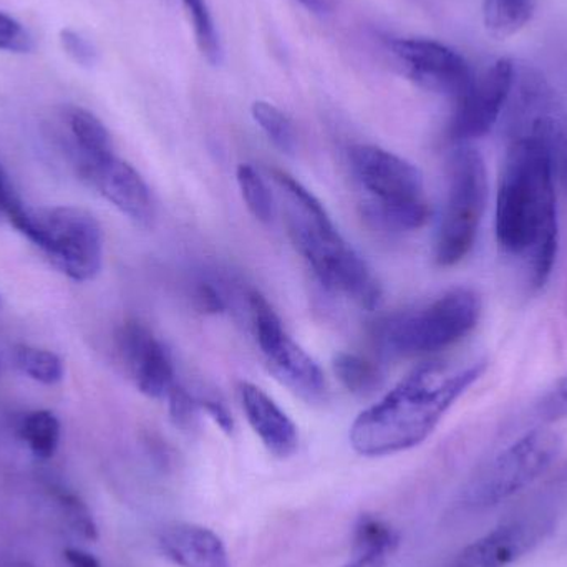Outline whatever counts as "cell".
Masks as SVG:
<instances>
[{"instance_id":"6da1fadb","label":"cell","mask_w":567,"mask_h":567,"mask_svg":"<svg viewBox=\"0 0 567 567\" xmlns=\"http://www.w3.org/2000/svg\"><path fill=\"white\" fill-rule=\"evenodd\" d=\"M486 367L485 360L465 365L442 360L422 363L353 420L350 445L367 458L395 455L422 445Z\"/></svg>"},{"instance_id":"7a4b0ae2","label":"cell","mask_w":567,"mask_h":567,"mask_svg":"<svg viewBox=\"0 0 567 567\" xmlns=\"http://www.w3.org/2000/svg\"><path fill=\"white\" fill-rule=\"evenodd\" d=\"M496 238L506 255L525 259L535 287L548 282L558 256L556 179L545 145L509 136L496 199Z\"/></svg>"},{"instance_id":"3957f363","label":"cell","mask_w":567,"mask_h":567,"mask_svg":"<svg viewBox=\"0 0 567 567\" xmlns=\"http://www.w3.org/2000/svg\"><path fill=\"white\" fill-rule=\"evenodd\" d=\"M286 213L287 233L319 282L362 309L382 302V286L365 259L337 231L322 203L289 173L272 169Z\"/></svg>"},{"instance_id":"277c9868","label":"cell","mask_w":567,"mask_h":567,"mask_svg":"<svg viewBox=\"0 0 567 567\" xmlns=\"http://www.w3.org/2000/svg\"><path fill=\"white\" fill-rule=\"evenodd\" d=\"M350 173L372 221L390 231H416L430 218L422 172L409 159L373 145L349 152Z\"/></svg>"},{"instance_id":"5b68a950","label":"cell","mask_w":567,"mask_h":567,"mask_svg":"<svg viewBox=\"0 0 567 567\" xmlns=\"http://www.w3.org/2000/svg\"><path fill=\"white\" fill-rule=\"evenodd\" d=\"M482 316V299L470 287H453L425 306L380 317L372 337L389 357H426L465 339Z\"/></svg>"},{"instance_id":"8992f818","label":"cell","mask_w":567,"mask_h":567,"mask_svg":"<svg viewBox=\"0 0 567 567\" xmlns=\"http://www.w3.org/2000/svg\"><path fill=\"white\" fill-rule=\"evenodd\" d=\"M6 219L72 281H92L102 269V226L86 209L75 206L29 209L19 199Z\"/></svg>"},{"instance_id":"52a82bcc","label":"cell","mask_w":567,"mask_h":567,"mask_svg":"<svg viewBox=\"0 0 567 567\" xmlns=\"http://www.w3.org/2000/svg\"><path fill=\"white\" fill-rule=\"evenodd\" d=\"M488 198V175L478 150L462 143L449 165V196L435 243V261L442 268L462 262L475 246Z\"/></svg>"},{"instance_id":"ba28073f","label":"cell","mask_w":567,"mask_h":567,"mask_svg":"<svg viewBox=\"0 0 567 567\" xmlns=\"http://www.w3.org/2000/svg\"><path fill=\"white\" fill-rule=\"evenodd\" d=\"M509 136L532 135L545 145L556 183L567 193V116L555 92L532 66L516 65L508 100Z\"/></svg>"},{"instance_id":"9c48e42d","label":"cell","mask_w":567,"mask_h":567,"mask_svg":"<svg viewBox=\"0 0 567 567\" xmlns=\"http://www.w3.org/2000/svg\"><path fill=\"white\" fill-rule=\"evenodd\" d=\"M563 442L551 430L536 429L503 450L468 493L476 508H492L512 499L542 478L561 455Z\"/></svg>"},{"instance_id":"30bf717a","label":"cell","mask_w":567,"mask_h":567,"mask_svg":"<svg viewBox=\"0 0 567 567\" xmlns=\"http://www.w3.org/2000/svg\"><path fill=\"white\" fill-rule=\"evenodd\" d=\"M249 310L256 340L269 372L306 402L326 399V375L319 363L293 342L271 303L258 290L249 293Z\"/></svg>"},{"instance_id":"8fae6325","label":"cell","mask_w":567,"mask_h":567,"mask_svg":"<svg viewBox=\"0 0 567 567\" xmlns=\"http://www.w3.org/2000/svg\"><path fill=\"white\" fill-rule=\"evenodd\" d=\"M515 73L513 60L499 59L482 75H475L468 90L455 100V113L449 128L452 142L462 145L492 132L508 105Z\"/></svg>"},{"instance_id":"7c38bea8","label":"cell","mask_w":567,"mask_h":567,"mask_svg":"<svg viewBox=\"0 0 567 567\" xmlns=\"http://www.w3.org/2000/svg\"><path fill=\"white\" fill-rule=\"evenodd\" d=\"M390 49L402 72L429 92L456 100L475 79L465 56L436 40L399 39Z\"/></svg>"},{"instance_id":"4fadbf2b","label":"cell","mask_w":567,"mask_h":567,"mask_svg":"<svg viewBox=\"0 0 567 567\" xmlns=\"http://www.w3.org/2000/svg\"><path fill=\"white\" fill-rule=\"evenodd\" d=\"M120 360L136 389L150 399H166L176 385L175 367L162 340L140 320H128L116 333Z\"/></svg>"},{"instance_id":"5bb4252c","label":"cell","mask_w":567,"mask_h":567,"mask_svg":"<svg viewBox=\"0 0 567 567\" xmlns=\"http://www.w3.org/2000/svg\"><path fill=\"white\" fill-rule=\"evenodd\" d=\"M551 516H522L466 546L452 567H509L535 551L555 532Z\"/></svg>"},{"instance_id":"9a60e30c","label":"cell","mask_w":567,"mask_h":567,"mask_svg":"<svg viewBox=\"0 0 567 567\" xmlns=\"http://www.w3.org/2000/svg\"><path fill=\"white\" fill-rule=\"evenodd\" d=\"M83 179L133 221L140 225L152 221V192L130 163L115 155L93 168Z\"/></svg>"},{"instance_id":"2e32d148","label":"cell","mask_w":567,"mask_h":567,"mask_svg":"<svg viewBox=\"0 0 567 567\" xmlns=\"http://www.w3.org/2000/svg\"><path fill=\"white\" fill-rule=\"evenodd\" d=\"M238 395L246 420L266 450L276 458L292 456L299 449V432L281 406L251 382H239Z\"/></svg>"},{"instance_id":"e0dca14e","label":"cell","mask_w":567,"mask_h":567,"mask_svg":"<svg viewBox=\"0 0 567 567\" xmlns=\"http://www.w3.org/2000/svg\"><path fill=\"white\" fill-rule=\"evenodd\" d=\"M158 545L165 558L178 567H231L223 539L195 523L173 522L163 526Z\"/></svg>"},{"instance_id":"ac0fdd59","label":"cell","mask_w":567,"mask_h":567,"mask_svg":"<svg viewBox=\"0 0 567 567\" xmlns=\"http://www.w3.org/2000/svg\"><path fill=\"white\" fill-rule=\"evenodd\" d=\"M70 135H72L75 166L82 179L102 163L115 156L113 140L102 120L92 112L73 106L66 113Z\"/></svg>"},{"instance_id":"d6986e66","label":"cell","mask_w":567,"mask_h":567,"mask_svg":"<svg viewBox=\"0 0 567 567\" xmlns=\"http://www.w3.org/2000/svg\"><path fill=\"white\" fill-rule=\"evenodd\" d=\"M400 548V533L375 515H362L353 526L350 559L343 567H386Z\"/></svg>"},{"instance_id":"ffe728a7","label":"cell","mask_w":567,"mask_h":567,"mask_svg":"<svg viewBox=\"0 0 567 567\" xmlns=\"http://www.w3.org/2000/svg\"><path fill=\"white\" fill-rule=\"evenodd\" d=\"M535 16V0H483V23L489 35L508 39Z\"/></svg>"},{"instance_id":"44dd1931","label":"cell","mask_w":567,"mask_h":567,"mask_svg":"<svg viewBox=\"0 0 567 567\" xmlns=\"http://www.w3.org/2000/svg\"><path fill=\"white\" fill-rule=\"evenodd\" d=\"M332 369L339 382L355 395H369L382 385L380 367L357 353H337L332 360Z\"/></svg>"},{"instance_id":"7402d4cb","label":"cell","mask_w":567,"mask_h":567,"mask_svg":"<svg viewBox=\"0 0 567 567\" xmlns=\"http://www.w3.org/2000/svg\"><path fill=\"white\" fill-rule=\"evenodd\" d=\"M20 435L25 440L27 445L37 458H52L56 449H59V419L47 410L29 413L20 425Z\"/></svg>"},{"instance_id":"603a6c76","label":"cell","mask_w":567,"mask_h":567,"mask_svg":"<svg viewBox=\"0 0 567 567\" xmlns=\"http://www.w3.org/2000/svg\"><path fill=\"white\" fill-rule=\"evenodd\" d=\"M236 178L249 213L258 221L271 223L276 212L275 198L258 169L249 163H241L236 172Z\"/></svg>"},{"instance_id":"cb8c5ba5","label":"cell","mask_w":567,"mask_h":567,"mask_svg":"<svg viewBox=\"0 0 567 567\" xmlns=\"http://www.w3.org/2000/svg\"><path fill=\"white\" fill-rule=\"evenodd\" d=\"M252 118L268 136L269 142L286 155H293L297 148L296 128L289 116L269 102L252 103Z\"/></svg>"},{"instance_id":"d4e9b609","label":"cell","mask_w":567,"mask_h":567,"mask_svg":"<svg viewBox=\"0 0 567 567\" xmlns=\"http://www.w3.org/2000/svg\"><path fill=\"white\" fill-rule=\"evenodd\" d=\"M182 2L195 30L199 52L209 63L218 65L223 59V47L208 2L206 0H182Z\"/></svg>"},{"instance_id":"484cf974","label":"cell","mask_w":567,"mask_h":567,"mask_svg":"<svg viewBox=\"0 0 567 567\" xmlns=\"http://www.w3.org/2000/svg\"><path fill=\"white\" fill-rule=\"evenodd\" d=\"M16 363L30 379L45 383V385H53L63 377L62 360L49 350L19 346L16 349Z\"/></svg>"},{"instance_id":"4316f807","label":"cell","mask_w":567,"mask_h":567,"mask_svg":"<svg viewBox=\"0 0 567 567\" xmlns=\"http://www.w3.org/2000/svg\"><path fill=\"white\" fill-rule=\"evenodd\" d=\"M56 498H59L60 506H62L70 526L83 538L95 542L99 538V528H96L95 519H93L92 512H90L85 502L75 493L65 492V489H62Z\"/></svg>"},{"instance_id":"83f0119b","label":"cell","mask_w":567,"mask_h":567,"mask_svg":"<svg viewBox=\"0 0 567 567\" xmlns=\"http://www.w3.org/2000/svg\"><path fill=\"white\" fill-rule=\"evenodd\" d=\"M166 400H168L169 416H172L173 423L183 432H193L198 425L199 410H202L198 399L192 395L185 386L176 383Z\"/></svg>"},{"instance_id":"f1b7e54d","label":"cell","mask_w":567,"mask_h":567,"mask_svg":"<svg viewBox=\"0 0 567 567\" xmlns=\"http://www.w3.org/2000/svg\"><path fill=\"white\" fill-rule=\"evenodd\" d=\"M33 49L29 30L9 13L0 12V50L2 52L27 53Z\"/></svg>"},{"instance_id":"f546056e","label":"cell","mask_w":567,"mask_h":567,"mask_svg":"<svg viewBox=\"0 0 567 567\" xmlns=\"http://www.w3.org/2000/svg\"><path fill=\"white\" fill-rule=\"evenodd\" d=\"M536 415L546 423L558 422L567 416V375L563 377L536 405Z\"/></svg>"},{"instance_id":"4dcf8cb0","label":"cell","mask_w":567,"mask_h":567,"mask_svg":"<svg viewBox=\"0 0 567 567\" xmlns=\"http://www.w3.org/2000/svg\"><path fill=\"white\" fill-rule=\"evenodd\" d=\"M60 43H62L63 50L66 55L79 63L82 66H93L96 62V50L92 45L89 39L82 35V33L75 32L72 29H63L60 32Z\"/></svg>"},{"instance_id":"1f68e13d","label":"cell","mask_w":567,"mask_h":567,"mask_svg":"<svg viewBox=\"0 0 567 567\" xmlns=\"http://www.w3.org/2000/svg\"><path fill=\"white\" fill-rule=\"evenodd\" d=\"M193 303L203 313H223L228 309L225 296L212 282L202 281L193 289Z\"/></svg>"},{"instance_id":"d6a6232c","label":"cell","mask_w":567,"mask_h":567,"mask_svg":"<svg viewBox=\"0 0 567 567\" xmlns=\"http://www.w3.org/2000/svg\"><path fill=\"white\" fill-rule=\"evenodd\" d=\"M199 409L205 410L213 422L226 433L231 435L235 432V420H233L231 413H229L228 406L221 402V400L215 399V396H205V399H198Z\"/></svg>"},{"instance_id":"836d02e7","label":"cell","mask_w":567,"mask_h":567,"mask_svg":"<svg viewBox=\"0 0 567 567\" xmlns=\"http://www.w3.org/2000/svg\"><path fill=\"white\" fill-rule=\"evenodd\" d=\"M17 202H19V196L13 192L12 185L7 178L6 169L0 165V218H7V213Z\"/></svg>"},{"instance_id":"e575fe53","label":"cell","mask_w":567,"mask_h":567,"mask_svg":"<svg viewBox=\"0 0 567 567\" xmlns=\"http://www.w3.org/2000/svg\"><path fill=\"white\" fill-rule=\"evenodd\" d=\"M63 558L70 567H102L95 556L82 551V549H66L63 553Z\"/></svg>"},{"instance_id":"d590c367","label":"cell","mask_w":567,"mask_h":567,"mask_svg":"<svg viewBox=\"0 0 567 567\" xmlns=\"http://www.w3.org/2000/svg\"><path fill=\"white\" fill-rule=\"evenodd\" d=\"M297 3L309 10V12L317 13V16H326L332 9L333 0H296Z\"/></svg>"}]
</instances>
